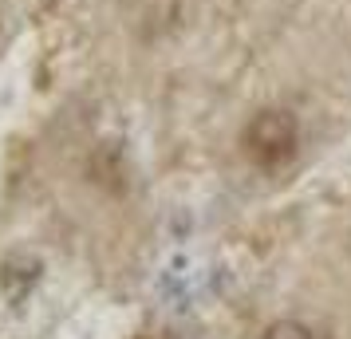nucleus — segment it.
<instances>
[{
  "mask_svg": "<svg viewBox=\"0 0 351 339\" xmlns=\"http://www.w3.org/2000/svg\"><path fill=\"white\" fill-rule=\"evenodd\" d=\"M265 339H316V336H312V327H304L296 320H280L265 331Z\"/></svg>",
  "mask_w": 351,
  "mask_h": 339,
  "instance_id": "nucleus-2",
  "label": "nucleus"
},
{
  "mask_svg": "<svg viewBox=\"0 0 351 339\" xmlns=\"http://www.w3.org/2000/svg\"><path fill=\"white\" fill-rule=\"evenodd\" d=\"M245 142V154L261 166V170H280L296 158V146H300V127L288 111H276V107H265L249 118V127L241 134Z\"/></svg>",
  "mask_w": 351,
  "mask_h": 339,
  "instance_id": "nucleus-1",
  "label": "nucleus"
}]
</instances>
